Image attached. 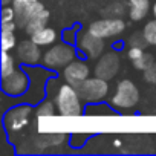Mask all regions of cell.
<instances>
[{
  "mask_svg": "<svg viewBox=\"0 0 156 156\" xmlns=\"http://www.w3.org/2000/svg\"><path fill=\"white\" fill-rule=\"evenodd\" d=\"M90 76V67L86 61L83 60H73L70 61L64 69H63V78L64 81L69 83V84H73V86H80L84 80Z\"/></svg>",
  "mask_w": 156,
  "mask_h": 156,
  "instance_id": "10",
  "label": "cell"
},
{
  "mask_svg": "<svg viewBox=\"0 0 156 156\" xmlns=\"http://www.w3.org/2000/svg\"><path fill=\"white\" fill-rule=\"evenodd\" d=\"M119 66H121L119 54L116 51H110V52L103 54L100 58H97L94 72L97 76H101L109 81L116 76V73L119 72Z\"/></svg>",
  "mask_w": 156,
  "mask_h": 156,
  "instance_id": "7",
  "label": "cell"
},
{
  "mask_svg": "<svg viewBox=\"0 0 156 156\" xmlns=\"http://www.w3.org/2000/svg\"><path fill=\"white\" fill-rule=\"evenodd\" d=\"M142 35L150 46H156V19L147 22L142 28Z\"/></svg>",
  "mask_w": 156,
  "mask_h": 156,
  "instance_id": "17",
  "label": "cell"
},
{
  "mask_svg": "<svg viewBox=\"0 0 156 156\" xmlns=\"http://www.w3.org/2000/svg\"><path fill=\"white\" fill-rule=\"evenodd\" d=\"M19 28V23L14 20V22H2V31H14Z\"/></svg>",
  "mask_w": 156,
  "mask_h": 156,
  "instance_id": "22",
  "label": "cell"
},
{
  "mask_svg": "<svg viewBox=\"0 0 156 156\" xmlns=\"http://www.w3.org/2000/svg\"><path fill=\"white\" fill-rule=\"evenodd\" d=\"M144 78L150 84H156V60L144 70Z\"/></svg>",
  "mask_w": 156,
  "mask_h": 156,
  "instance_id": "20",
  "label": "cell"
},
{
  "mask_svg": "<svg viewBox=\"0 0 156 156\" xmlns=\"http://www.w3.org/2000/svg\"><path fill=\"white\" fill-rule=\"evenodd\" d=\"M75 48L64 41V43H57L52 44L51 48H48V51L43 54L41 63L46 69L51 70H58V69H64L70 61L75 60Z\"/></svg>",
  "mask_w": 156,
  "mask_h": 156,
  "instance_id": "2",
  "label": "cell"
},
{
  "mask_svg": "<svg viewBox=\"0 0 156 156\" xmlns=\"http://www.w3.org/2000/svg\"><path fill=\"white\" fill-rule=\"evenodd\" d=\"M48 20H49V11H48L46 8H43V9L37 11L35 14H32V16L29 17V20L26 22V25H25L23 29H25L26 34L32 35L34 32L40 31L41 28L48 26Z\"/></svg>",
  "mask_w": 156,
  "mask_h": 156,
  "instance_id": "12",
  "label": "cell"
},
{
  "mask_svg": "<svg viewBox=\"0 0 156 156\" xmlns=\"http://www.w3.org/2000/svg\"><path fill=\"white\" fill-rule=\"evenodd\" d=\"M29 76L22 70H16L14 73L2 78V89L8 97H22L29 89Z\"/></svg>",
  "mask_w": 156,
  "mask_h": 156,
  "instance_id": "8",
  "label": "cell"
},
{
  "mask_svg": "<svg viewBox=\"0 0 156 156\" xmlns=\"http://www.w3.org/2000/svg\"><path fill=\"white\" fill-rule=\"evenodd\" d=\"M87 29L97 37L107 40V38L119 37L126 29V22L119 17H109V19H101L90 23Z\"/></svg>",
  "mask_w": 156,
  "mask_h": 156,
  "instance_id": "5",
  "label": "cell"
},
{
  "mask_svg": "<svg viewBox=\"0 0 156 156\" xmlns=\"http://www.w3.org/2000/svg\"><path fill=\"white\" fill-rule=\"evenodd\" d=\"M31 113H32V107L28 104H22V106L11 109L5 116V126H6L8 132L17 133V132L23 130L29 124Z\"/></svg>",
  "mask_w": 156,
  "mask_h": 156,
  "instance_id": "9",
  "label": "cell"
},
{
  "mask_svg": "<svg viewBox=\"0 0 156 156\" xmlns=\"http://www.w3.org/2000/svg\"><path fill=\"white\" fill-rule=\"evenodd\" d=\"M40 48L41 46L34 43L31 38L29 40H23L16 48V57L23 64H29V66L38 64L41 61V58H43V54H41Z\"/></svg>",
  "mask_w": 156,
  "mask_h": 156,
  "instance_id": "11",
  "label": "cell"
},
{
  "mask_svg": "<svg viewBox=\"0 0 156 156\" xmlns=\"http://www.w3.org/2000/svg\"><path fill=\"white\" fill-rule=\"evenodd\" d=\"M28 2H35V0H14V3H28Z\"/></svg>",
  "mask_w": 156,
  "mask_h": 156,
  "instance_id": "23",
  "label": "cell"
},
{
  "mask_svg": "<svg viewBox=\"0 0 156 156\" xmlns=\"http://www.w3.org/2000/svg\"><path fill=\"white\" fill-rule=\"evenodd\" d=\"M129 46H141V48H145V46H147V41H145L142 32H141V34H136V35H132V37L129 38Z\"/></svg>",
  "mask_w": 156,
  "mask_h": 156,
  "instance_id": "21",
  "label": "cell"
},
{
  "mask_svg": "<svg viewBox=\"0 0 156 156\" xmlns=\"http://www.w3.org/2000/svg\"><path fill=\"white\" fill-rule=\"evenodd\" d=\"M151 14H153V17L156 19V2L153 3V6H151Z\"/></svg>",
  "mask_w": 156,
  "mask_h": 156,
  "instance_id": "24",
  "label": "cell"
},
{
  "mask_svg": "<svg viewBox=\"0 0 156 156\" xmlns=\"http://www.w3.org/2000/svg\"><path fill=\"white\" fill-rule=\"evenodd\" d=\"M16 69V60L8 51H2V78L14 73Z\"/></svg>",
  "mask_w": 156,
  "mask_h": 156,
  "instance_id": "16",
  "label": "cell"
},
{
  "mask_svg": "<svg viewBox=\"0 0 156 156\" xmlns=\"http://www.w3.org/2000/svg\"><path fill=\"white\" fill-rule=\"evenodd\" d=\"M115 147H121V141L119 139H115V144H113Z\"/></svg>",
  "mask_w": 156,
  "mask_h": 156,
  "instance_id": "26",
  "label": "cell"
},
{
  "mask_svg": "<svg viewBox=\"0 0 156 156\" xmlns=\"http://www.w3.org/2000/svg\"><path fill=\"white\" fill-rule=\"evenodd\" d=\"M76 48L80 49L81 54H84L87 58H100L104 54V38L97 37L89 29L81 31L76 34Z\"/></svg>",
  "mask_w": 156,
  "mask_h": 156,
  "instance_id": "6",
  "label": "cell"
},
{
  "mask_svg": "<svg viewBox=\"0 0 156 156\" xmlns=\"http://www.w3.org/2000/svg\"><path fill=\"white\" fill-rule=\"evenodd\" d=\"M57 110L61 116H80L83 113V98L76 86L64 83L55 92Z\"/></svg>",
  "mask_w": 156,
  "mask_h": 156,
  "instance_id": "1",
  "label": "cell"
},
{
  "mask_svg": "<svg viewBox=\"0 0 156 156\" xmlns=\"http://www.w3.org/2000/svg\"><path fill=\"white\" fill-rule=\"evenodd\" d=\"M110 103L118 110L133 109L139 103V89H138V86L132 80H129V78L119 80L116 83V87H115V92L110 98Z\"/></svg>",
  "mask_w": 156,
  "mask_h": 156,
  "instance_id": "3",
  "label": "cell"
},
{
  "mask_svg": "<svg viewBox=\"0 0 156 156\" xmlns=\"http://www.w3.org/2000/svg\"><path fill=\"white\" fill-rule=\"evenodd\" d=\"M154 61V58H153V55L151 54H148V52H144L139 58H136V60H133L132 61V64H133V67L135 69H138V70H145L151 63Z\"/></svg>",
  "mask_w": 156,
  "mask_h": 156,
  "instance_id": "19",
  "label": "cell"
},
{
  "mask_svg": "<svg viewBox=\"0 0 156 156\" xmlns=\"http://www.w3.org/2000/svg\"><path fill=\"white\" fill-rule=\"evenodd\" d=\"M2 3H3V5H12L14 0H2Z\"/></svg>",
  "mask_w": 156,
  "mask_h": 156,
  "instance_id": "25",
  "label": "cell"
},
{
  "mask_svg": "<svg viewBox=\"0 0 156 156\" xmlns=\"http://www.w3.org/2000/svg\"><path fill=\"white\" fill-rule=\"evenodd\" d=\"M80 95L84 103H101L109 95V81L101 76H89L78 86Z\"/></svg>",
  "mask_w": 156,
  "mask_h": 156,
  "instance_id": "4",
  "label": "cell"
},
{
  "mask_svg": "<svg viewBox=\"0 0 156 156\" xmlns=\"http://www.w3.org/2000/svg\"><path fill=\"white\" fill-rule=\"evenodd\" d=\"M57 112H58L57 110V104L52 103L51 100H44L43 103H40L37 106V110H35L38 118H52Z\"/></svg>",
  "mask_w": 156,
  "mask_h": 156,
  "instance_id": "15",
  "label": "cell"
},
{
  "mask_svg": "<svg viewBox=\"0 0 156 156\" xmlns=\"http://www.w3.org/2000/svg\"><path fill=\"white\" fill-rule=\"evenodd\" d=\"M17 48V37L14 31H2V51H14Z\"/></svg>",
  "mask_w": 156,
  "mask_h": 156,
  "instance_id": "18",
  "label": "cell"
},
{
  "mask_svg": "<svg viewBox=\"0 0 156 156\" xmlns=\"http://www.w3.org/2000/svg\"><path fill=\"white\" fill-rule=\"evenodd\" d=\"M150 9V0H129V19L132 22L144 20Z\"/></svg>",
  "mask_w": 156,
  "mask_h": 156,
  "instance_id": "13",
  "label": "cell"
},
{
  "mask_svg": "<svg viewBox=\"0 0 156 156\" xmlns=\"http://www.w3.org/2000/svg\"><path fill=\"white\" fill-rule=\"evenodd\" d=\"M31 40L34 41V43H37L38 46H52L54 43H55V40H57V32H55V29L54 28H49V26H44V28H41L40 31H37V32H34L32 35H31Z\"/></svg>",
  "mask_w": 156,
  "mask_h": 156,
  "instance_id": "14",
  "label": "cell"
}]
</instances>
